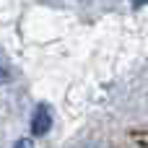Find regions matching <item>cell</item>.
Returning a JSON list of instances; mask_svg holds the SVG:
<instances>
[{
  "mask_svg": "<svg viewBox=\"0 0 148 148\" xmlns=\"http://www.w3.org/2000/svg\"><path fill=\"white\" fill-rule=\"evenodd\" d=\"M49 127H52V114H49V109L44 104H39L36 112H34V117H31V135L42 138V135L49 133Z\"/></svg>",
  "mask_w": 148,
  "mask_h": 148,
  "instance_id": "6da1fadb",
  "label": "cell"
},
{
  "mask_svg": "<svg viewBox=\"0 0 148 148\" xmlns=\"http://www.w3.org/2000/svg\"><path fill=\"white\" fill-rule=\"evenodd\" d=\"M8 78H10V75H8V65H5V62L0 60V86H3V83H5Z\"/></svg>",
  "mask_w": 148,
  "mask_h": 148,
  "instance_id": "7a4b0ae2",
  "label": "cell"
},
{
  "mask_svg": "<svg viewBox=\"0 0 148 148\" xmlns=\"http://www.w3.org/2000/svg\"><path fill=\"white\" fill-rule=\"evenodd\" d=\"M13 148H34V143H31L29 138H21L18 143H13Z\"/></svg>",
  "mask_w": 148,
  "mask_h": 148,
  "instance_id": "3957f363",
  "label": "cell"
}]
</instances>
